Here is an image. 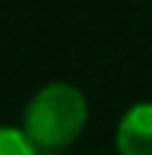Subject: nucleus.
Masks as SVG:
<instances>
[{"instance_id":"f257e3e1","label":"nucleus","mask_w":152,"mask_h":155,"mask_svg":"<svg viewBox=\"0 0 152 155\" xmlns=\"http://www.w3.org/2000/svg\"><path fill=\"white\" fill-rule=\"evenodd\" d=\"M87 114V98L73 84H49L27 104L24 134L38 150H63L79 139Z\"/></svg>"},{"instance_id":"f03ea898","label":"nucleus","mask_w":152,"mask_h":155,"mask_svg":"<svg viewBox=\"0 0 152 155\" xmlns=\"http://www.w3.org/2000/svg\"><path fill=\"white\" fill-rule=\"evenodd\" d=\"M117 147L122 155H152V104H136L122 114Z\"/></svg>"},{"instance_id":"7ed1b4c3","label":"nucleus","mask_w":152,"mask_h":155,"mask_svg":"<svg viewBox=\"0 0 152 155\" xmlns=\"http://www.w3.org/2000/svg\"><path fill=\"white\" fill-rule=\"evenodd\" d=\"M0 155H38V147L19 128L0 125Z\"/></svg>"}]
</instances>
